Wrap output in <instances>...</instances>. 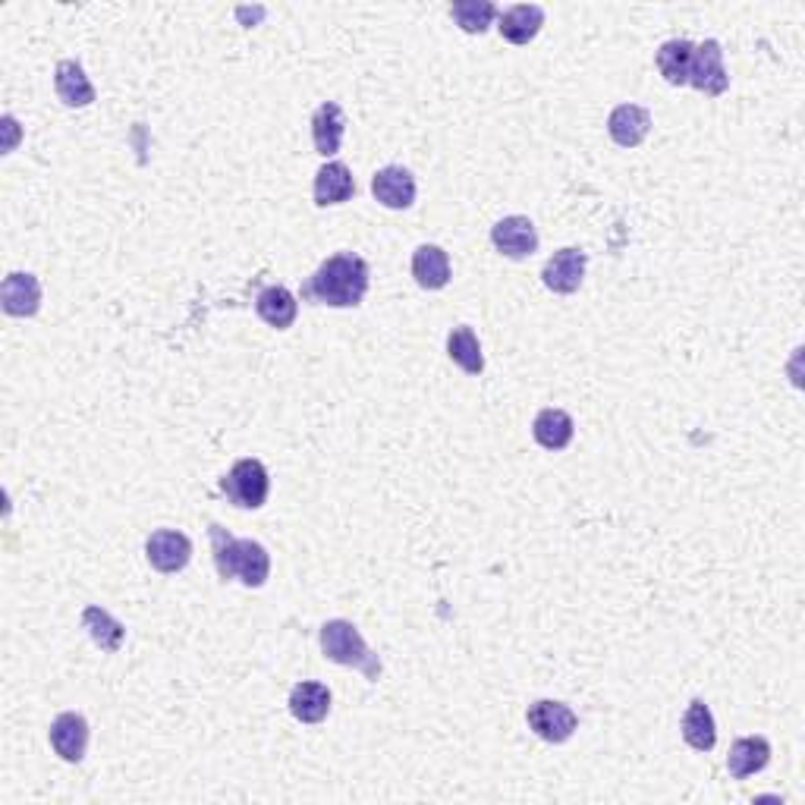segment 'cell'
Here are the masks:
<instances>
[{
    "mask_svg": "<svg viewBox=\"0 0 805 805\" xmlns=\"http://www.w3.org/2000/svg\"><path fill=\"white\" fill-rule=\"evenodd\" d=\"M255 312L265 325L277 327V330H287V327L296 322V312H300V302L296 296L287 290V287H265L255 300Z\"/></svg>",
    "mask_w": 805,
    "mask_h": 805,
    "instance_id": "cell-18",
    "label": "cell"
},
{
    "mask_svg": "<svg viewBox=\"0 0 805 805\" xmlns=\"http://www.w3.org/2000/svg\"><path fill=\"white\" fill-rule=\"evenodd\" d=\"M768 761H771V743L761 739V736H743V739H736L730 746L727 771L730 778L746 780L758 774V771H765Z\"/></svg>",
    "mask_w": 805,
    "mask_h": 805,
    "instance_id": "cell-14",
    "label": "cell"
},
{
    "mask_svg": "<svg viewBox=\"0 0 805 805\" xmlns=\"http://www.w3.org/2000/svg\"><path fill=\"white\" fill-rule=\"evenodd\" d=\"M145 553H149V563L158 573H179L192 560V541L183 532L161 528L149 538Z\"/></svg>",
    "mask_w": 805,
    "mask_h": 805,
    "instance_id": "cell-7",
    "label": "cell"
},
{
    "mask_svg": "<svg viewBox=\"0 0 805 805\" xmlns=\"http://www.w3.org/2000/svg\"><path fill=\"white\" fill-rule=\"evenodd\" d=\"M330 711V692L325 682H296L290 692V714L302 724H322Z\"/></svg>",
    "mask_w": 805,
    "mask_h": 805,
    "instance_id": "cell-20",
    "label": "cell"
},
{
    "mask_svg": "<svg viewBox=\"0 0 805 805\" xmlns=\"http://www.w3.org/2000/svg\"><path fill=\"white\" fill-rule=\"evenodd\" d=\"M682 739L699 749V752H711L718 743V727H714V714L702 699H692L686 714H682Z\"/></svg>",
    "mask_w": 805,
    "mask_h": 805,
    "instance_id": "cell-23",
    "label": "cell"
},
{
    "mask_svg": "<svg viewBox=\"0 0 805 805\" xmlns=\"http://www.w3.org/2000/svg\"><path fill=\"white\" fill-rule=\"evenodd\" d=\"M526 721L528 727L535 730V736H541L545 743H567L579 727L576 711L570 704L551 702V699L528 704Z\"/></svg>",
    "mask_w": 805,
    "mask_h": 805,
    "instance_id": "cell-6",
    "label": "cell"
},
{
    "mask_svg": "<svg viewBox=\"0 0 805 805\" xmlns=\"http://www.w3.org/2000/svg\"><path fill=\"white\" fill-rule=\"evenodd\" d=\"M451 16L463 32L481 35V32H488V25L494 23L498 7L491 0H456L451 7Z\"/></svg>",
    "mask_w": 805,
    "mask_h": 805,
    "instance_id": "cell-27",
    "label": "cell"
},
{
    "mask_svg": "<svg viewBox=\"0 0 805 805\" xmlns=\"http://www.w3.org/2000/svg\"><path fill=\"white\" fill-rule=\"evenodd\" d=\"M0 305L13 318H32L42 308V283H38V277L13 271L0 287Z\"/></svg>",
    "mask_w": 805,
    "mask_h": 805,
    "instance_id": "cell-10",
    "label": "cell"
},
{
    "mask_svg": "<svg viewBox=\"0 0 805 805\" xmlns=\"http://www.w3.org/2000/svg\"><path fill=\"white\" fill-rule=\"evenodd\" d=\"M491 243L506 258H528L532 252L538 249V230H535V224L528 218L513 214V218H503V221L494 224Z\"/></svg>",
    "mask_w": 805,
    "mask_h": 805,
    "instance_id": "cell-9",
    "label": "cell"
},
{
    "mask_svg": "<svg viewBox=\"0 0 805 805\" xmlns=\"http://www.w3.org/2000/svg\"><path fill=\"white\" fill-rule=\"evenodd\" d=\"M375 199L390 211H406L416 201V179L406 167H384L372 179Z\"/></svg>",
    "mask_w": 805,
    "mask_h": 805,
    "instance_id": "cell-13",
    "label": "cell"
},
{
    "mask_svg": "<svg viewBox=\"0 0 805 805\" xmlns=\"http://www.w3.org/2000/svg\"><path fill=\"white\" fill-rule=\"evenodd\" d=\"M226 501L233 506H243V510H258L261 503L268 501V491H271V478L268 469L258 463V459H240L221 481Z\"/></svg>",
    "mask_w": 805,
    "mask_h": 805,
    "instance_id": "cell-4",
    "label": "cell"
},
{
    "mask_svg": "<svg viewBox=\"0 0 805 805\" xmlns=\"http://www.w3.org/2000/svg\"><path fill=\"white\" fill-rule=\"evenodd\" d=\"M365 293H369V265H365V258H359L352 252L330 255L302 287V300L330 305V308L359 305L365 300Z\"/></svg>",
    "mask_w": 805,
    "mask_h": 805,
    "instance_id": "cell-1",
    "label": "cell"
},
{
    "mask_svg": "<svg viewBox=\"0 0 805 805\" xmlns=\"http://www.w3.org/2000/svg\"><path fill=\"white\" fill-rule=\"evenodd\" d=\"M692 54L696 45L686 38H674L657 50V70L670 82V85H686L689 82V67H692Z\"/></svg>",
    "mask_w": 805,
    "mask_h": 805,
    "instance_id": "cell-25",
    "label": "cell"
},
{
    "mask_svg": "<svg viewBox=\"0 0 805 805\" xmlns=\"http://www.w3.org/2000/svg\"><path fill=\"white\" fill-rule=\"evenodd\" d=\"M585 265H588V255L576 246H567V249L553 252L548 258L541 280L553 293H576L582 287V277H585Z\"/></svg>",
    "mask_w": 805,
    "mask_h": 805,
    "instance_id": "cell-8",
    "label": "cell"
},
{
    "mask_svg": "<svg viewBox=\"0 0 805 805\" xmlns=\"http://www.w3.org/2000/svg\"><path fill=\"white\" fill-rule=\"evenodd\" d=\"M82 627H85V632L92 635V642L98 645L101 652H107V654L120 652L126 629H124V623H120L117 617H110L104 607H98V604H89V607L82 610Z\"/></svg>",
    "mask_w": 805,
    "mask_h": 805,
    "instance_id": "cell-22",
    "label": "cell"
},
{
    "mask_svg": "<svg viewBox=\"0 0 805 805\" xmlns=\"http://www.w3.org/2000/svg\"><path fill=\"white\" fill-rule=\"evenodd\" d=\"M545 25V10L538 3H516L501 13V35L510 45H528Z\"/></svg>",
    "mask_w": 805,
    "mask_h": 805,
    "instance_id": "cell-17",
    "label": "cell"
},
{
    "mask_svg": "<svg viewBox=\"0 0 805 805\" xmlns=\"http://www.w3.org/2000/svg\"><path fill=\"white\" fill-rule=\"evenodd\" d=\"M352 192H355V179H352L347 164L330 161L315 174V205H322V208L343 205L347 199H352Z\"/></svg>",
    "mask_w": 805,
    "mask_h": 805,
    "instance_id": "cell-21",
    "label": "cell"
},
{
    "mask_svg": "<svg viewBox=\"0 0 805 805\" xmlns=\"http://www.w3.org/2000/svg\"><path fill=\"white\" fill-rule=\"evenodd\" d=\"M447 352L451 359L466 372V375H481L485 369V355H481V343H478L472 327H456L447 337Z\"/></svg>",
    "mask_w": 805,
    "mask_h": 805,
    "instance_id": "cell-26",
    "label": "cell"
},
{
    "mask_svg": "<svg viewBox=\"0 0 805 805\" xmlns=\"http://www.w3.org/2000/svg\"><path fill=\"white\" fill-rule=\"evenodd\" d=\"M50 746H54V752L60 755L63 761H70V765L82 761L85 758V746H89V724H85V718L73 714V711L57 714L54 724H50Z\"/></svg>",
    "mask_w": 805,
    "mask_h": 805,
    "instance_id": "cell-11",
    "label": "cell"
},
{
    "mask_svg": "<svg viewBox=\"0 0 805 805\" xmlns=\"http://www.w3.org/2000/svg\"><path fill=\"white\" fill-rule=\"evenodd\" d=\"M649 129H652V114L645 107H639V104H620L607 117V132H610V139L620 149L642 145L645 136H649Z\"/></svg>",
    "mask_w": 805,
    "mask_h": 805,
    "instance_id": "cell-12",
    "label": "cell"
},
{
    "mask_svg": "<svg viewBox=\"0 0 805 805\" xmlns=\"http://www.w3.org/2000/svg\"><path fill=\"white\" fill-rule=\"evenodd\" d=\"M692 89H699L704 95H724L730 85L727 67H724V48L721 42L708 38L704 45L692 54V67H689V82Z\"/></svg>",
    "mask_w": 805,
    "mask_h": 805,
    "instance_id": "cell-5",
    "label": "cell"
},
{
    "mask_svg": "<svg viewBox=\"0 0 805 805\" xmlns=\"http://www.w3.org/2000/svg\"><path fill=\"white\" fill-rule=\"evenodd\" d=\"M211 551H214V567H218V576L224 579H240L243 585L249 588H261L268 582L271 573V557L268 551L252 541V538H233L226 535V528L211 526Z\"/></svg>",
    "mask_w": 805,
    "mask_h": 805,
    "instance_id": "cell-2",
    "label": "cell"
},
{
    "mask_svg": "<svg viewBox=\"0 0 805 805\" xmlns=\"http://www.w3.org/2000/svg\"><path fill=\"white\" fill-rule=\"evenodd\" d=\"M573 431H576V425H573L570 412H563V409H541L535 416V425H532L535 441L545 451H563L573 441Z\"/></svg>",
    "mask_w": 805,
    "mask_h": 805,
    "instance_id": "cell-24",
    "label": "cell"
},
{
    "mask_svg": "<svg viewBox=\"0 0 805 805\" xmlns=\"http://www.w3.org/2000/svg\"><path fill=\"white\" fill-rule=\"evenodd\" d=\"M343 132H347V117H343V107L325 101L315 114H312V139H315V151L318 154H337L340 142H343Z\"/></svg>",
    "mask_w": 805,
    "mask_h": 805,
    "instance_id": "cell-15",
    "label": "cell"
},
{
    "mask_svg": "<svg viewBox=\"0 0 805 805\" xmlns=\"http://www.w3.org/2000/svg\"><path fill=\"white\" fill-rule=\"evenodd\" d=\"M54 89H57V98L63 101L67 107H89L95 101V85L89 82V75L75 60H60L57 63Z\"/></svg>",
    "mask_w": 805,
    "mask_h": 805,
    "instance_id": "cell-16",
    "label": "cell"
},
{
    "mask_svg": "<svg viewBox=\"0 0 805 805\" xmlns=\"http://www.w3.org/2000/svg\"><path fill=\"white\" fill-rule=\"evenodd\" d=\"M322 652L327 661L334 664H343L352 670H362L365 679L375 682L381 677V661L377 654L365 645L362 632L352 627L350 620H327L322 627Z\"/></svg>",
    "mask_w": 805,
    "mask_h": 805,
    "instance_id": "cell-3",
    "label": "cell"
},
{
    "mask_svg": "<svg viewBox=\"0 0 805 805\" xmlns=\"http://www.w3.org/2000/svg\"><path fill=\"white\" fill-rule=\"evenodd\" d=\"M412 277L422 290H444L451 283V258L441 246H419L412 252Z\"/></svg>",
    "mask_w": 805,
    "mask_h": 805,
    "instance_id": "cell-19",
    "label": "cell"
}]
</instances>
